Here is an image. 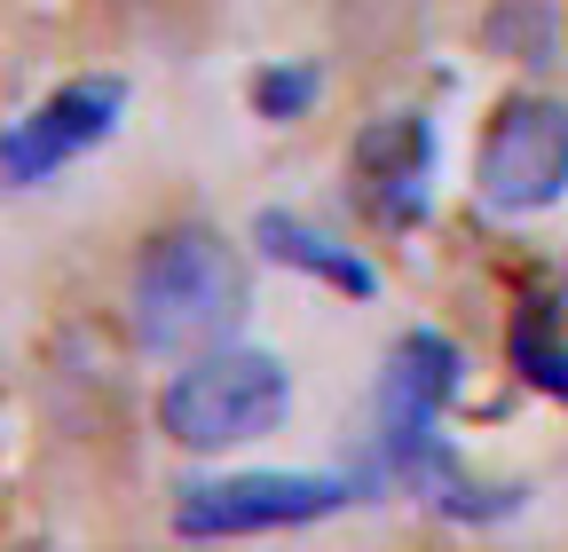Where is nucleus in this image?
<instances>
[{"instance_id": "nucleus-1", "label": "nucleus", "mask_w": 568, "mask_h": 552, "mask_svg": "<svg viewBox=\"0 0 568 552\" xmlns=\"http://www.w3.org/2000/svg\"><path fill=\"white\" fill-rule=\"evenodd\" d=\"M126 308H134V339L151 356L190 364L205 348H230L245 308H253L245 253L222 229H205V222H174V229H159L134 253Z\"/></svg>"}, {"instance_id": "nucleus-2", "label": "nucleus", "mask_w": 568, "mask_h": 552, "mask_svg": "<svg viewBox=\"0 0 568 552\" xmlns=\"http://www.w3.org/2000/svg\"><path fill=\"white\" fill-rule=\"evenodd\" d=\"M293 410V371H284L268 348H205L190 356L166 387H159V435L197 450V458H222V450H245L261 435L284 427Z\"/></svg>"}, {"instance_id": "nucleus-3", "label": "nucleus", "mask_w": 568, "mask_h": 552, "mask_svg": "<svg viewBox=\"0 0 568 552\" xmlns=\"http://www.w3.org/2000/svg\"><path fill=\"white\" fill-rule=\"evenodd\" d=\"M474 197L489 214H545L568 197V103L560 95H506L474 151Z\"/></svg>"}, {"instance_id": "nucleus-4", "label": "nucleus", "mask_w": 568, "mask_h": 552, "mask_svg": "<svg viewBox=\"0 0 568 552\" xmlns=\"http://www.w3.org/2000/svg\"><path fill=\"white\" fill-rule=\"evenodd\" d=\"M119 111H126V80L119 72L63 80L17 126H0V190H40L63 166H80L88 151H103L111 134H119Z\"/></svg>"}, {"instance_id": "nucleus-5", "label": "nucleus", "mask_w": 568, "mask_h": 552, "mask_svg": "<svg viewBox=\"0 0 568 552\" xmlns=\"http://www.w3.org/2000/svg\"><path fill=\"white\" fill-rule=\"evenodd\" d=\"M355 498L347 473H222L190 481L174 498V536H261V529H301Z\"/></svg>"}, {"instance_id": "nucleus-6", "label": "nucleus", "mask_w": 568, "mask_h": 552, "mask_svg": "<svg viewBox=\"0 0 568 552\" xmlns=\"http://www.w3.org/2000/svg\"><path fill=\"white\" fill-rule=\"evenodd\" d=\"M347 174H355V197L364 214L387 222V229H410L426 214V174H435V126L418 111H379L355 126L347 143Z\"/></svg>"}, {"instance_id": "nucleus-7", "label": "nucleus", "mask_w": 568, "mask_h": 552, "mask_svg": "<svg viewBox=\"0 0 568 552\" xmlns=\"http://www.w3.org/2000/svg\"><path fill=\"white\" fill-rule=\"evenodd\" d=\"M458 371L466 364H458V348L443 331H403L387 371H379V450L435 435L443 427V402L458 395Z\"/></svg>"}, {"instance_id": "nucleus-8", "label": "nucleus", "mask_w": 568, "mask_h": 552, "mask_svg": "<svg viewBox=\"0 0 568 552\" xmlns=\"http://www.w3.org/2000/svg\"><path fill=\"white\" fill-rule=\"evenodd\" d=\"M253 245L276 260V268H301V276H316V285H332V293H347V300H372L379 293V268L355 253V245H339L332 229H316V222H301V214H284V205H261L253 214Z\"/></svg>"}, {"instance_id": "nucleus-9", "label": "nucleus", "mask_w": 568, "mask_h": 552, "mask_svg": "<svg viewBox=\"0 0 568 552\" xmlns=\"http://www.w3.org/2000/svg\"><path fill=\"white\" fill-rule=\"evenodd\" d=\"M506 348H514V371H521L537 395H560V402H568V339H560L552 300H521V316H514V331H506Z\"/></svg>"}, {"instance_id": "nucleus-10", "label": "nucleus", "mask_w": 568, "mask_h": 552, "mask_svg": "<svg viewBox=\"0 0 568 552\" xmlns=\"http://www.w3.org/2000/svg\"><path fill=\"white\" fill-rule=\"evenodd\" d=\"M481 40H489V55H506V63H552L560 17H552V0H497V9L481 17Z\"/></svg>"}, {"instance_id": "nucleus-11", "label": "nucleus", "mask_w": 568, "mask_h": 552, "mask_svg": "<svg viewBox=\"0 0 568 552\" xmlns=\"http://www.w3.org/2000/svg\"><path fill=\"white\" fill-rule=\"evenodd\" d=\"M316 72H308V63H268V72L253 80V111L261 119H301L308 103H316Z\"/></svg>"}]
</instances>
